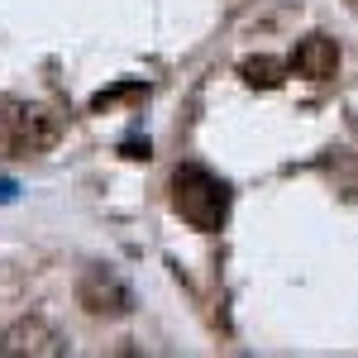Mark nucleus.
Wrapping results in <instances>:
<instances>
[{
	"label": "nucleus",
	"instance_id": "obj_8",
	"mask_svg": "<svg viewBox=\"0 0 358 358\" xmlns=\"http://www.w3.org/2000/svg\"><path fill=\"white\" fill-rule=\"evenodd\" d=\"M10 192H15V187H10V182H0V201H10Z\"/></svg>",
	"mask_w": 358,
	"mask_h": 358
},
{
	"label": "nucleus",
	"instance_id": "obj_6",
	"mask_svg": "<svg viewBox=\"0 0 358 358\" xmlns=\"http://www.w3.org/2000/svg\"><path fill=\"white\" fill-rule=\"evenodd\" d=\"M239 72H244L248 86H263V91L282 86V67H277L273 57H248V62H239Z\"/></svg>",
	"mask_w": 358,
	"mask_h": 358
},
{
	"label": "nucleus",
	"instance_id": "obj_7",
	"mask_svg": "<svg viewBox=\"0 0 358 358\" xmlns=\"http://www.w3.org/2000/svg\"><path fill=\"white\" fill-rule=\"evenodd\" d=\"M124 158H134V163L143 158V163H148V138H143V143H138V138H134V143H124Z\"/></svg>",
	"mask_w": 358,
	"mask_h": 358
},
{
	"label": "nucleus",
	"instance_id": "obj_1",
	"mask_svg": "<svg viewBox=\"0 0 358 358\" xmlns=\"http://www.w3.org/2000/svg\"><path fill=\"white\" fill-rule=\"evenodd\" d=\"M172 206H177V215L201 229V234H215L229 215V187H224L215 172H206V167H177V177H172Z\"/></svg>",
	"mask_w": 358,
	"mask_h": 358
},
{
	"label": "nucleus",
	"instance_id": "obj_4",
	"mask_svg": "<svg viewBox=\"0 0 358 358\" xmlns=\"http://www.w3.org/2000/svg\"><path fill=\"white\" fill-rule=\"evenodd\" d=\"M57 354H67V344L38 315H24V320H15L0 334V358H57Z\"/></svg>",
	"mask_w": 358,
	"mask_h": 358
},
{
	"label": "nucleus",
	"instance_id": "obj_2",
	"mask_svg": "<svg viewBox=\"0 0 358 358\" xmlns=\"http://www.w3.org/2000/svg\"><path fill=\"white\" fill-rule=\"evenodd\" d=\"M0 138L15 158H34L57 138V115L48 106H15L0 124Z\"/></svg>",
	"mask_w": 358,
	"mask_h": 358
},
{
	"label": "nucleus",
	"instance_id": "obj_3",
	"mask_svg": "<svg viewBox=\"0 0 358 358\" xmlns=\"http://www.w3.org/2000/svg\"><path fill=\"white\" fill-rule=\"evenodd\" d=\"M77 301H82V310L96 315V320H120V315L134 310L129 287H124L110 268H86L82 282H77Z\"/></svg>",
	"mask_w": 358,
	"mask_h": 358
},
{
	"label": "nucleus",
	"instance_id": "obj_5",
	"mask_svg": "<svg viewBox=\"0 0 358 358\" xmlns=\"http://www.w3.org/2000/svg\"><path fill=\"white\" fill-rule=\"evenodd\" d=\"M292 67H296L301 77H310V82H325V77L339 72V43L325 38V34H310V38H301V43L292 48Z\"/></svg>",
	"mask_w": 358,
	"mask_h": 358
}]
</instances>
